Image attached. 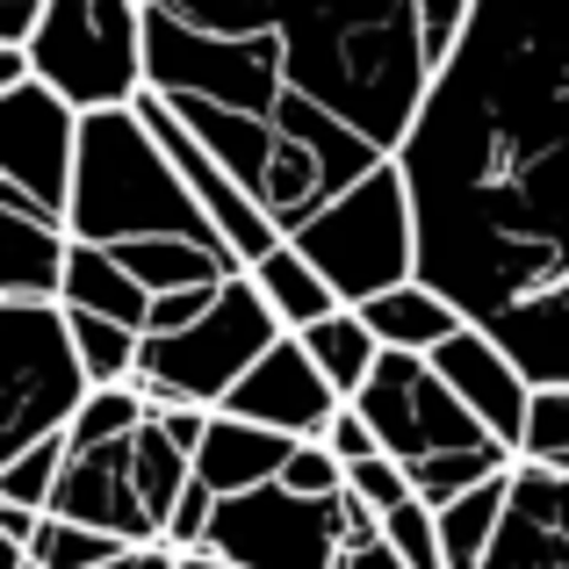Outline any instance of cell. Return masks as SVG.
I'll list each match as a JSON object with an SVG mask.
<instances>
[{
    "label": "cell",
    "instance_id": "cell-1",
    "mask_svg": "<svg viewBox=\"0 0 569 569\" xmlns=\"http://www.w3.org/2000/svg\"><path fill=\"white\" fill-rule=\"evenodd\" d=\"M403 181L418 274L533 382H569V0H476Z\"/></svg>",
    "mask_w": 569,
    "mask_h": 569
},
{
    "label": "cell",
    "instance_id": "cell-2",
    "mask_svg": "<svg viewBox=\"0 0 569 569\" xmlns=\"http://www.w3.org/2000/svg\"><path fill=\"white\" fill-rule=\"evenodd\" d=\"M144 66L289 238L403 159L432 94L418 0H144Z\"/></svg>",
    "mask_w": 569,
    "mask_h": 569
},
{
    "label": "cell",
    "instance_id": "cell-3",
    "mask_svg": "<svg viewBox=\"0 0 569 569\" xmlns=\"http://www.w3.org/2000/svg\"><path fill=\"white\" fill-rule=\"evenodd\" d=\"M72 238L80 246H144V238H194L223 246L209 209L194 202L167 144L152 138L138 109H101L80 130V181H72ZM231 252V246H223Z\"/></svg>",
    "mask_w": 569,
    "mask_h": 569
},
{
    "label": "cell",
    "instance_id": "cell-4",
    "mask_svg": "<svg viewBox=\"0 0 569 569\" xmlns=\"http://www.w3.org/2000/svg\"><path fill=\"white\" fill-rule=\"evenodd\" d=\"M353 403L382 432V455H397L411 469V490L426 505H455L461 490L519 469V455L447 389V376L426 353H382V368Z\"/></svg>",
    "mask_w": 569,
    "mask_h": 569
},
{
    "label": "cell",
    "instance_id": "cell-5",
    "mask_svg": "<svg viewBox=\"0 0 569 569\" xmlns=\"http://www.w3.org/2000/svg\"><path fill=\"white\" fill-rule=\"evenodd\" d=\"M274 339H281L274 303L260 296L252 274H238V281H223V296L188 325V332H144L138 389L152 397V411H167V403L223 411V397L260 368V353L274 347Z\"/></svg>",
    "mask_w": 569,
    "mask_h": 569
},
{
    "label": "cell",
    "instance_id": "cell-6",
    "mask_svg": "<svg viewBox=\"0 0 569 569\" xmlns=\"http://www.w3.org/2000/svg\"><path fill=\"white\" fill-rule=\"evenodd\" d=\"M296 246L310 252V267L353 310L376 303L397 281H411L418 274V202H411V181H403V159H389L368 181H353L339 202H325L296 231Z\"/></svg>",
    "mask_w": 569,
    "mask_h": 569
},
{
    "label": "cell",
    "instance_id": "cell-7",
    "mask_svg": "<svg viewBox=\"0 0 569 569\" xmlns=\"http://www.w3.org/2000/svg\"><path fill=\"white\" fill-rule=\"evenodd\" d=\"M37 80L58 87L80 116L138 109L152 66H144V0H51L29 37Z\"/></svg>",
    "mask_w": 569,
    "mask_h": 569
},
{
    "label": "cell",
    "instance_id": "cell-8",
    "mask_svg": "<svg viewBox=\"0 0 569 569\" xmlns=\"http://www.w3.org/2000/svg\"><path fill=\"white\" fill-rule=\"evenodd\" d=\"M0 353H8L0 461H14L37 440H58L80 418V403L94 397V382H87V361L72 347L66 303H0Z\"/></svg>",
    "mask_w": 569,
    "mask_h": 569
},
{
    "label": "cell",
    "instance_id": "cell-9",
    "mask_svg": "<svg viewBox=\"0 0 569 569\" xmlns=\"http://www.w3.org/2000/svg\"><path fill=\"white\" fill-rule=\"evenodd\" d=\"M202 556H223L231 569H339L347 556V490L339 498H296L289 483L246 490L217 505Z\"/></svg>",
    "mask_w": 569,
    "mask_h": 569
},
{
    "label": "cell",
    "instance_id": "cell-10",
    "mask_svg": "<svg viewBox=\"0 0 569 569\" xmlns=\"http://www.w3.org/2000/svg\"><path fill=\"white\" fill-rule=\"evenodd\" d=\"M80 130H87V116L58 87H43V80L8 87L0 94V194L66 223L72 181H80Z\"/></svg>",
    "mask_w": 569,
    "mask_h": 569
},
{
    "label": "cell",
    "instance_id": "cell-11",
    "mask_svg": "<svg viewBox=\"0 0 569 569\" xmlns=\"http://www.w3.org/2000/svg\"><path fill=\"white\" fill-rule=\"evenodd\" d=\"M138 432L116 447H72L66 476L51 490V512L116 533L123 548H167V519H159L152 490H144V469H138Z\"/></svg>",
    "mask_w": 569,
    "mask_h": 569
},
{
    "label": "cell",
    "instance_id": "cell-12",
    "mask_svg": "<svg viewBox=\"0 0 569 569\" xmlns=\"http://www.w3.org/2000/svg\"><path fill=\"white\" fill-rule=\"evenodd\" d=\"M339 403L347 397L325 382V368L310 361V347L296 332H281L274 347L260 353V368L223 397V411L252 418V426H274V432H289V440H325V426L339 418Z\"/></svg>",
    "mask_w": 569,
    "mask_h": 569
},
{
    "label": "cell",
    "instance_id": "cell-13",
    "mask_svg": "<svg viewBox=\"0 0 569 569\" xmlns=\"http://www.w3.org/2000/svg\"><path fill=\"white\" fill-rule=\"evenodd\" d=\"M426 361L440 368L447 389H455V397L519 455V440H527V411H533V389H541V382L512 361V347H498L483 325H461V332L447 339L440 353H426Z\"/></svg>",
    "mask_w": 569,
    "mask_h": 569
},
{
    "label": "cell",
    "instance_id": "cell-14",
    "mask_svg": "<svg viewBox=\"0 0 569 569\" xmlns=\"http://www.w3.org/2000/svg\"><path fill=\"white\" fill-rule=\"evenodd\" d=\"M483 569H569V476L519 461L512 505H505V527Z\"/></svg>",
    "mask_w": 569,
    "mask_h": 569
},
{
    "label": "cell",
    "instance_id": "cell-15",
    "mask_svg": "<svg viewBox=\"0 0 569 569\" xmlns=\"http://www.w3.org/2000/svg\"><path fill=\"white\" fill-rule=\"evenodd\" d=\"M72 223L0 194V303H66Z\"/></svg>",
    "mask_w": 569,
    "mask_h": 569
},
{
    "label": "cell",
    "instance_id": "cell-16",
    "mask_svg": "<svg viewBox=\"0 0 569 569\" xmlns=\"http://www.w3.org/2000/svg\"><path fill=\"white\" fill-rule=\"evenodd\" d=\"M296 447L303 440H289V432H274V426H252V418L217 411L202 455H194V483H209L217 498H246V490L281 483V469H289Z\"/></svg>",
    "mask_w": 569,
    "mask_h": 569
},
{
    "label": "cell",
    "instance_id": "cell-17",
    "mask_svg": "<svg viewBox=\"0 0 569 569\" xmlns=\"http://www.w3.org/2000/svg\"><path fill=\"white\" fill-rule=\"evenodd\" d=\"M361 318H368V332H376L389 353H440L447 339L469 325L455 296H440L426 274H411V281H397V289H382L376 303H361Z\"/></svg>",
    "mask_w": 569,
    "mask_h": 569
},
{
    "label": "cell",
    "instance_id": "cell-18",
    "mask_svg": "<svg viewBox=\"0 0 569 569\" xmlns=\"http://www.w3.org/2000/svg\"><path fill=\"white\" fill-rule=\"evenodd\" d=\"M66 310H94V318H116V325H130V332H144V325H152V289H144L109 246H80V238H72Z\"/></svg>",
    "mask_w": 569,
    "mask_h": 569
},
{
    "label": "cell",
    "instance_id": "cell-19",
    "mask_svg": "<svg viewBox=\"0 0 569 569\" xmlns=\"http://www.w3.org/2000/svg\"><path fill=\"white\" fill-rule=\"evenodd\" d=\"M252 281H260V296L274 303V318H281V332H310V325H325L332 310H347V296L332 289V281L310 267V252L296 246V238H281L274 252H267L260 267H246Z\"/></svg>",
    "mask_w": 569,
    "mask_h": 569
},
{
    "label": "cell",
    "instance_id": "cell-20",
    "mask_svg": "<svg viewBox=\"0 0 569 569\" xmlns=\"http://www.w3.org/2000/svg\"><path fill=\"white\" fill-rule=\"evenodd\" d=\"M296 339L310 347V361L325 368V382H332L347 403L368 389V376H376V368H382V353H389L382 339L368 332V318H361L353 303H347V310H332L325 325H310V332H296Z\"/></svg>",
    "mask_w": 569,
    "mask_h": 569
},
{
    "label": "cell",
    "instance_id": "cell-21",
    "mask_svg": "<svg viewBox=\"0 0 569 569\" xmlns=\"http://www.w3.org/2000/svg\"><path fill=\"white\" fill-rule=\"evenodd\" d=\"M505 505H512V476H498V483H476V490H461L455 505H440L447 569H483V562H490V541H498V527H505Z\"/></svg>",
    "mask_w": 569,
    "mask_h": 569
},
{
    "label": "cell",
    "instance_id": "cell-22",
    "mask_svg": "<svg viewBox=\"0 0 569 569\" xmlns=\"http://www.w3.org/2000/svg\"><path fill=\"white\" fill-rule=\"evenodd\" d=\"M72 318V347L87 361V382L94 389H116V382H138V361H144V332L116 318H94V310H66Z\"/></svg>",
    "mask_w": 569,
    "mask_h": 569
},
{
    "label": "cell",
    "instance_id": "cell-23",
    "mask_svg": "<svg viewBox=\"0 0 569 569\" xmlns=\"http://www.w3.org/2000/svg\"><path fill=\"white\" fill-rule=\"evenodd\" d=\"M144 418H152V397H144L138 382H116V389H94V397L80 403V418L66 426V440L72 447H116V440H130Z\"/></svg>",
    "mask_w": 569,
    "mask_h": 569
},
{
    "label": "cell",
    "instance_id": "cell-24",
    "mask_svg": "<svg viewBox=\"0 0 569 569\" xmlns=\"http://www.w3.org/2000/svg\"><path fill=\"white\" fill-rule=\"evenodd\" d=\"M123 556L130 548L116 541V533L80 527V519H58V512H43V533H37V548H29L37 569H101V562H123Z\"/></svg>",
    "mask_w": 569,
    "mask_h": 569
},
{
    "label": "cell",
    "instance_id": "cell-25",
    "mask_svg": "<svg viewBox=\"0 0 569 569\" xmlns=\"http://www.w3.org/2000/svg\"><path fill=\"white\" fill-rule=\"evenodd\" d=\"M66 455H72V440L58 432V440H37L29 455L0 461V505H29V512H51V490H58V476H66Z\"/></svg>",
    "mask_w": 569,
    "mask_h": 569
},
{
    "label": "cell",
    "instance_id": "cell-26",
    "mask_svg": "<svg viewBox=\"0 0 569 569\" xmlns=\"http://www.w3.org/2000/svg\"><path fill=\"white\" fill-rule=\"evenodd\" d=\"M519 461L569 476V382H541V389H533V411H527V440H519Z\"/></svg>",
    "mask_w": 569,
    "mask_h": 569
},
{
    "label": "cell",
    "instance_id": "cell-27",
    "mask_svg": "<svg viewBox=\"0 0 569 569\" xmlns=\"http://www.w3.org/2000/svg\"><path fill=\"white\" fill-rule=\"evenodd\" d=\"M382 541L397 548L411 569H447V548H440V505L411 498L397 512H382Z\"/></svg>",
    "mask_w": 569,
    "mask_h": 569
},
{
    "label": "cell",
    "instance_id": "cell-28",
    "mask_svg": "<svg viewBox=\"0 0 569 569\" xmlns=\"http://www.w3.org/2000/svg\"><path fill=\"white\" fill-rule=\"evenodd\" d=\"M469 22H476V0H418V37H426V58H432V72H440L447 58L461 51Z\"/></svg>",
    "mask_w": 569,
    "mask_h": 569
},
{
    "label": "cell",
    "instance_id": "cell-29",
    "mask_svg": "<svg viewBox=\"0 0 569 569\" xmlns=\"http://www.w3.org/2000/svg\"><path fill=\"white\" fill-rule=\"evenodd\" d=\"M347 490L361 505H376V512H397V505H411L418 490H411V469H403L397 455H376V461H353L347 469Z\"/></svg>",
    "mask_w": 569,
    "mask_h": 569
},
{
    "label": "cell",
    "instance_id": "cell-30",
    "mask_svg": "<svg viewBox=\"0 0 569 569\" xmlns=\"http://www.w3.org/2000/svg\"><path fill=\"white\" fill-rule=\"evenodd\" d=\"M281 483H289L296 498H339V490H347V461H339L325 440H303L289 455V469H281Z\"/></svg>",
    "mask_w": 569,
    "mask_h": 569
},
{
    "label": "cell",
    "instance_id": "cell-31",
    "mask_svg": "<svg viewBox=\"0 0 569 569\" xmlns=\"http://www.w3.org/2000/svg\"><path fill=\"white\" fill-rule=\"evenodd\" d=\"M325 447H332V455L353 469V461H376V455H382V432L361 418V403H339V418L325 426Z\"/></svg>",
    "mask_w": 569,
    "mask_h": 569
},
{
    "label": "cell",
    "instance_id": "cell-32",
    "mask_svg": "<svg viewBox=\"0 0 569 569\" xmlns=\"http://www.w3.org/2000/svg\"><path fill=\"white\" fill-rule=\"evenodd\" d=\"M217 296H223V289H173V296H152V325H144V332H188V325L202 318Z\"/></svg>",
    "mask_w": 569,
    "mask_h": 569
},
{
    "label": "cell",
    "instance_id": "cell-33",
    "mask_svg": "<svg viewBox=\"0 0 569 569\" xmlns=\"http://www.w3.org/2000/svg\"><path fill=\"white\" fill-rule=\"evenodd\" d=\"M51 0H0V43H29Z\"/></svg>",
    "mask_w": 569,
    "mask_h": 569
},
{
    "label": "cell",
    "instance_id": "cell-34",
    "mask_svg": "<svg viewBox=\"0 0 569 569\" xmlns=\"http://www.w3.org/2000/svg\"><path fill=\"white\" fill-rule=\"evenodd\" d=\"M37 533H43V512H29V505H0V548H37Z\"/></svg>",
    "mask_w": 569,
    "mask_h": 569
},
{
    "label": "cell",
    "instance_id": "cell-35",
    "mask_svg": "<svg viewBox=\"0 0 569 569\" xmlns=\"http://www.w3.org/2000/svg\"><path fill=\"white\" fill-rule=\"evenodd\" d=\"M339 569H411V562H403L389 541H368V548H347V556H339Z\"/></svg>",
    "mask_w": 569,
    "mask_h": 569
},
{
    "label": "cell",
    "instance_id": "cell-36",
    "mask_svg": "<svg viewBox=\"0 0 569 569\" xmlns=\"http://www.w3.org/2000/svg\"><path fill=\"white\" fill-rule=\"evenodd\" d=\"M181 569H231L223 556H181Z\"/></svg>",
    "mask_w": 569,
    "mask_h": 569
},
{
    "label": "cell",
    "instance_id": "cell-37",
    "mask_svg": "<svg viewBox=\"0 0 569 569\" xmlns=\"http://www.w3.org/2000/svg\"><path fill=\"white\" fill-rule=\"evenodd\" d=\"M0 569H37V562H29L22 548H0Z\"/></svg>",
    "mask_w": 569,
    "mask_h": 569
},
{
    "label": "cell",
    "instance_id": "cell-38",
    "mask_svg": "<svg viewBox=\"0 0 569 569\" xmlns=\"http://www.w3.org/2000/svg\"><path fill=\"white\" fill-rule=\"evenodd\" d=\"M152 569H181V556H173V548H167V556H159V562H152Z\"/></svg>",
    "mask_w": 569,
    "mask_h": 569
}]
</instances>
